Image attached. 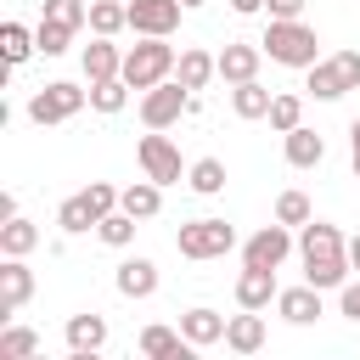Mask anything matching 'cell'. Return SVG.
Segmentation results:
<instances>
[{
  "instance_id": "cell-31",
  "label": "cell",
  "mask_w": 360,
  "mask_h": 360,
  "mask_svg": "<svg viewBox=\"0 0 360 360\" xmlns=\"http://www.w3.org/2000/svg\"><path fill=\"white\" fill-rule=\"evenodd\" d=\"M39 354V332L34 326H6L0 332V360H34Z\"/></svg>"
},
{
  "instance_id": "cell-35",
  "label": "cell",
  "mask_w": 360,
  "mask_h": 360,
  "mask_svg": "<svg viewBox=\"0 0 360 360\" xmlns=\"http://www.w3.org/2000/svg\"><path fill=\"white\" fill-rule=\"evenodd\" d=\"M298 124H304V101H298V96H276V101H270V129L287 135V129H298Z\"/></svg>"
},
{
  "instance_id": "cell-43",
  "label": "cell",
  "mask_w": 360,
  "mask_h": 360,
  "mask_svg": "<svg viewBox=\"0 0 360 360\" xmlns=\"http://www.w3.org/2000/svg\"><path fill=\"white\" fill-rule=\"evenodd\" d=\"M349 264H354V276H360V231L349 236Z\"/></svg>"
},
{
  "instance_id": "cell-44",
  "label": "cell",
  "mask_w": 360,
  "mask_h": 360,
  "mask_svg": "<svg viewBox=\"0 0 360 360\" xmlns=\"http://www.w3.org/2000/svg\"><path fill=\"white\" fill-rule=\"evenodd\" d=\"M197 6H208V0H186V11H197Z\"/></svg>"
},
{
  "instance_id": "cell-10",
  "label": "cell",
  "mask_w": 360,
  "mask_h": 360,
  "mask_svg": "<svg viewBox=\"0 0 360 360\" xmlns=\"http://www.w3.org/2000/svg\"><path fill=\"white\" fill-rule=\"evenodd\" d=\"M180 11H186V0H129V28L169 39L180 28Z\"/></svg>"
},
{
  "instance_id": "cell-20",
  "label": "cell",
  "mask_w": 360,
  "mask_h": 360,
  "mask_svg": "<svg viewBox=\"0 0 360 360\" xmlns=\"http://www.w3.org/2000/svg\"><path fill=\"white\" fill-rule=\"evenodd\" d=\"M225 321H231V315H219V309L197 304V309H186V315H180V332H186V343L208 349V343H225Z\"/></svg>"
},
{
  "instance_id": "cell-28",
  "label": "cell",
  "mask_w": 360,
  "mask_h": 360,
  "mask_svg": "<svg viewBox=\"0 0 360 360\" xmlns=\"http://www.w3.org/2000/svg\"><path fill=\"white\" fill-rule=\"evenodd\" d=\"M186 186H191L197 197H219V191H225V163H219V158H197V163L186 169Z\"/></svg>"
},
{
  "instance_id": "cell-2",
  "label": "cell",
  "mask_w": 360,
  "mask_h": 360,
  "mask_svg": "<svg viewBox=\"0 0 360 360\" xmlns=\"http://www.w3.org/2000/svg\"><path fill=\"white\" fill-rule=\"evenodd\" d=\"M264 56L270 62H281V68H315L321 62V39H315V28L304 22V17H270V28H264Z\"/></svg>"
},
{
  "instance_id": "cell-7",
  "label": "cell",
  "mask_w": 360,
  "mask_h": 360,
  "mask_svg": "<svg viewBox=\"0 0 360 360\" xmlns=\"http://www.w3.org/2000/svg\"><path fill=\"white\" fill-rule=\"evenodd\" d=\"M135 158H141V174H146V180H158V186H180V174H186L180 146H174L163 129H146V135L135 141Z\"/></svg>"
},
{
  "instance_id": "cell-3",
  "label": "cell",
  "mask_w": 360,
  "mask_h": 360,
  "mask_svg": "<svg viewBox=\"0 0 360 360\" xmlns=\"http://www.w3.org/2000/svg\"><path fill=\"white\" fill-rule=\"evenodd\" d=\"M118 197H124L118 186H107V180H90L84 191H73V197L56 208V225H62L68 236H84V231H96V225H101V219L118 208Z\"/></svg>"
},
{
  "instance_id": "cell-1",
  "label": "cell",
  "mask_w": 360,
  "mask_h": 360,
  "mask_svg": "<svg viewBox=\"0 0 360 360\" xmlns=\"http://www.w3.org/2000/svg\"><path fill=\"white\" fill-rule=\"evenodd\" d=\"M298 259H304V281L321 287V292H338V287L354 276V264H349V236H343L338 225H326V219L298 225Z\"/></svg>"
},
{
  "instance_id": "cell-32",
  "label": "cell",
  "mask_w": 360,
  "mask_h": 360,
  "mask_svg": "<svg viewBox=\"0 0 360 360\" xmlns=\"http://www.w3.org/2000/svg\"><path fill=\"white\" fill-rule=\"evenodd\" d=\"M73 34H79V28H68V22H56V17H39V28H34L39 56H62V51L73 45Z\"/></svg>"
},
{
  "instance_id": "cell-11",
  "label": "cell",
  "mask_w": 360,
  "mask_h": 360,
  "mask_svg": "<svg viewBox=\"0 0 360 360\" xmlns=\"http://www.w3.org/2000/svg\"><path fill=\"white\" fill-rule=\"evenodd\" d=\"M276 315H281L287 326H315V321L326 315V309H321V287H309V281H304V287H281V292H276Z\"/></svg>"
},
{
  "instance_id": "cell-33",
  "label": "cell",
  "mask_w": 360,
  "mask_h": 360,
  "mask_svg": "<svg viewBox=\"0 0 360 360\" xmlns=\"http://www.w3.org/2000/svg\"><path fill=\"white\" fill-rule=\"evenodd\" d=\"M0 45H6V62H11V68H22V62L39 51V39H34L22 22H6V28H0Z\"/></svg>"
},
{
  "instance_id": "cell-17",
  "label": "cell",
  "mask_w": 360,
  "mask_h": 360,
  "mask_svg": "<svg viewBox=\"0 0 360 360\" xmlns=\"http://www.w3.org/2000/svg\"><path fill=\"white\" fill-rule=\"evenodd\" d=\"M174 79L197 96V90H208V79H219V56H214V51H202V45H186V51H180V62H174Z\"/></svg>"
},
{
  "instance_id": "cell-42",
  "label": "cell",
  "mask_w": 360,
  "mask_h": 360,
  "mask_svg": "<svg viewBox=\"0 0 360 360\" xmlns=\"http://www.w3.org/2000/svg\"><path fill=\"white\" fill-rule=\"evenodd\" d=\"M6 219H17V197H11V191H0V225H6Z\"/></svg>"
},
{
  "instance_id": "cell-26",
  "label": "cell",
  "mask_w": 360,
  "mask_h": 360,
  "mask_svg": "<svg viewBox=\"0 0 360 360\" xmlns=\"http://www.w3.org/2000/svg\"><path fill=\"white\" fill-rule=\"evenodd\" d=\"M118 208H124V214H135V219H152V214L163 208V186H158V180H135V186H124Z\"/></svg>"
},
{
  "instance_id": "cell-19",
  "label": "cell",
  "mask_w": 360,
  "mask_h": 360,
  "mask_svg": "<svg viewBox=\"0 0 360 360\" xmlns=\"http://www.w3.org/2000/svg\"><path fill=\"white\" fill-rule=\"evenodd\" d=\"M197 343H186V332L180 326H163V321H152L146 332H141V354L146 360H186Z\"/></svg>"
},
{
  "instance_id": "cell-25",
  "label": "cell",
  "mask_w": 360,
  "mask_h": 360,
  "mask_svg": "<svg viewBox=\"0 0 360 360\" xmlns=\"http://www.w3.org/2000/svg\"><path fill=\"white\" fill-rule=\"evenodd\" d=\"M270 90L259 84V79H242V84H231V112L236 118H270Z\"/></svg>"
},
{
  "instance_id": "cell-12",
  "label": "cell",
  "mask_w": 360,
  "mask_h": 360,
  "mask_svg": "<svg viewBox=\"0 0 360 360\" xmlns=\"http://www.w3.org/2000/svg\"><path fill=\"white\" fill-rule=\"evenodd\" d=\"M276 292H281L276 270H264V264H242V276H236V304H242V309H270Z\"/></svg>"
},
{
  "instance_id": "cell-22",
  "label": "cell",
  "mask_w": 360,
  "mask_h": 360,
  "mask_svg": "<svg viewBox=\"0 0 360 360\" xmlns=\"http://www.w3.org/2000/svg\"><path fill=\"white\" fill-rule=\"evenodd\" d=\"M281 152H287L292 169H321V163H326V141H321L315 129H304V124L281 135Z\"/></svg>"
},
{
  "instance_id": "cell-24",
  "label": "cell",
  "mask_w": 360,
  "mask_h": 360,
  "mask_svg": "<svg viewBox=\"0 0 360 360\" xmlns=\"http://www.w3.org/2000/svg\"><path fill=\"white\" fill-rule=\"evenodd\" d=\"M304 73H309V84H304V90H309L315 101H338V96H349V84H343V68H338L332 56H321V62H315V68H304Z\"/></svg>"
},
{
  "instance_id": "cell-21",
  "label": "cell",
  "mask_w": 360,
  "mask_h": 360,
  "mask_svg": "<svg viewBox=\"0 0 360 360\" xmlns=\"http://www.w3.org/2000/svg\"><path fill=\"white\" fill-rule=\"evenodd\" d=\"M225 349H231V354H259V349H264V315H259V309L231 315V321H225Z\"/></svg>"
},
{
  "instance_id": "cell-39",
  "label": "cell",
  "mask_w": 360,
  "mask_h": 360,
  "mask_svg": "<svg viewBox=\"0 0 360 360\" xmlns=\"http://www.w3.org/2000/svg\"><path fill=\"white\" fill-rule=\"evenodd\" d=\"M304 6H309V0H264L270 17H304Z\"/></svg>"
},
{
  "instance_id": "cell-9",
  "label": "cell",
  "mask_w": 360,
  "mask_h": 360,
  "mask_svg": "<svg viewBox=\"0 0 360 360\" xmlns=\"http://www.w3.org/2000/svg\"><path fill=\"white\" fill-rule=\"evenodd\" d=\"M292 253V225H259L248 242H242V264H264V270H281V259Z\"/></svg>"
},
{
  "instance_id": "cell-5",
  "label": "cell",
  "mask_w": 360,
  "mask_h": 360,
  "mask_svg": "<svg viewBox=\"0 0 360 360\" xmlns=\"http://www.w3.org/2000/svg\"><path fill=\"white\" fill-rule=\"evenodd\" d=\"M84 101H90V90H79V84H68V79H51V84H39L34 96H28V118L45 129V124H68V118H79L84 112Z\"/></svg>"
},
{
  "instance_id": "cell-18",
  "label": "cell",
  "mask_w": 360,
  "mask_h": 360,
  "mask_svg": "<svg viewBox=\"0 0 360 360\" xmlns=\"http://www.w3.org/2000/svg\"><path fill=\"white\" fill-rule=\"evenodd\" d=\"M28 298H34V270L22 259H6L0 264V315H17Z\"/></svg>"
},
{
  "instance_id": "cell-6",
  "label": "cell",
  "mask_w": 360,
  "mask_h": 360,
  "mask_svg": "<svg viewBox=\"0 0 360 360\" xmlns=\"http://www.w3.org/2000/svg\"><path fill=\"white\" fill-rule=\"evenodd\" d=\"M174 248H180V259H225L236 248V231L225 219H186L174 231Z\"/></svg>"
},
{
  "instance_id": "cell-15",
  "label": "cell",
  "mask_w": 360,
  "mask_h": 360,
  "mask_svg": "<svg viewBox=\"0 0 360 360\" xmlns=\"http://www.w3.org/2000/svg\"><path fill=\"white\" fill-rule=\"evenodd\" d=\"M79 68H84V79H90V84H96V79H118V73H124V51L112 45V34H96V39L84 45Z\"/></svg>"
},
{
  "instance_id": "cell-14",
  "label": "cell",
  "mask_w": 360,
  "mask_h": 360,
  "mask_svg": "<svg viewBox=\"0 0 360 360\" xmlns=\"http://www.w3.org/2000/svg\"><path fill=\"white\" fill-rule=\"evenodd\" d=\"M112 287H118L124 298H152V292H158V264H152L146 253H129V259L112 270Z\"/></svg>"
},
{
  "instance_id": "cell-41",
  "label": "cell",
  "mask_w": 360,
  "mask_h": 360,
  "mask_svg": "<svg viewBox=\"0 0 360 360\" xmlns=\"http://www.w3.org/2000/svg\"><path fill=\"white\" fill-rule=\"evenodd\" d=\"M231 11H236V17H259V11H264V0H231Z\"/></svg>"
},
{
  "instance_id": "cell-27",
  "label": "cell",
  "mask_w": 360,
  "mask_h": 360,
  "mask_svg": "<svg viewBox=\"0 0 360 360\" xmlns=\"http://www.w3.org/2000/svg\"><path fill=\"white\" fill-rule=\"evenodd\" d=\"M90 107L107 112V118L124 112V107H129V79H124V73H118V79H96V84H90Z\"/></svg>"
},
{
  "instance_id": "cell-36",
  "label": "cell",
  "mask_w": 360,
  "mask_h": 360,
  "mask_svg": "<svg viewBox=\"0 0 360 360\" xmlns=\"http://www.w3.org/2000/svg\"><path fill=\"white\" fill-rule=\"evenodd\" d=\"M276 219H281V225H309L315 208H309L304 191H281V197H276Z\"/></svg>"
},
{
  "instance_id": "cell-38",
  "label": "cell",
  "mask_w": 360,
  "mask_h": 360,
  "mask_svg": "<svg viewBox=\"0 0 360 360\" xmlns=\"http://www.w3.org/2000/svg\"><path fill=\"white\" fill-rule=\"evenodd\" d=\"M332 62L343 68V84H349V90H360V51H332Z\"/></svg>"
},
{
  "instance_id": "cell-4",
  "label": "cell",
  "mask_w": 360,
  "mask_h": 360,
  "mask_svg": "<svg viewBox=\"0 0 360 360\" xmlns=\"http://www.w3.org/2000/svg\"><path fill=\"white\" fill-rule=\"evenodd\" d=\"M174 45L169 39H158V34H141V45H129L124 51V79H129V90H152V84H163V79H174Z\"/></svg>"
},
{
  "instance_id": "cell-13",
  "label": "cell",
  "mask_w": 360,
  "mask_h": 360,
  "mask_svg": "<svg viewBox=\"0 0 360 360\" xmlns=\"http://www.w3.org/2000/svg\"><path fill=\"white\" fill-rule=\"evenodd\" d=\"M96 349H107V315H96V309L68 315V354L73 360H90Z\"/></svg>"
},
{
  "instance_id": "cell-16",
  "label": "cell",
  "mask_w": 360,
  "mask_h": 360,
  "mask_svg": "<svg viewBox=\"0 0 360 360\" xmlns=\"http://www.w3.org/2000/svg\"><path fill=\"white\" fill-rule=\"evenodd\" d=\"M259 62H264V45H248V39H231L219 51V79L225 84H242V79H259Z\"/></svg>"
},
{
  "instance_id": "cell-34",
  "label": "cell",
  "mask_w": 360,
  "mask_h": 360,
  "mask_svg": "<svg viewBox=\"0 0 360 360\" xmlns=\"http://www.w3.org/2000/svg\"><path fill=\"white\" fill-rule=\"evenodd\" d=\"M39 17H56L68 28H90V0H45Z\"/></svg>"
},
{
  "instance_id": "cell-29",
  "label": "cell",
  "mask_w": 360,
  "mask_h": 360,
  "mask_svg": "<svg viewBox=\"0 0 360 360\" xmlns=\"http://www.w3.org/2000/svg\"><path fill=\"white\" fill-rule=\"evenodd\" d=\"M129 28V0H90V34H118Z\"/></svg>"
},
{
  "instance_id": "cell-40",
  "label": "cell",
  "mask_w": 360,
  "mask_h": 360,
  "mask_svg": "<svg viewBox=\"0 0 360 360\" xmlns=\"http://www.w3.org/2000/svg\"><path fill=\"white\" fill-rule=\"evenodd\" d=\"M349 158H354V180H360V118L349 124Z\"/></svg>"
},
{
  "instance_id": "cell-37",
  "label": "cell",
  "mask_w": 360,
  "mask_h": 360,
  "mask_svg": "<svg viewBox=\"0 0 360 360\" xmlns=\"http://www.w3.org/2000/svg\"><path fill=\"white\" fill-rule=\"evenodd\" d=\"M338 315H343V321H360V276H349V281L338 287Z\"/></svg>"
},
{
  "instance_id": "cell-8",
  "label": "cell",
  "mask_w": 360,
  "mask_h": 360,
  "mask_svg": "<svg viewBox=\"0 0 360 360\" xmlns=\"http://www.w3.org/2000/svg\"><path fill=\"white\" fill-rule=\"evenodd\" d=\"M186 107H191V90H186L180 79H163V84L141 90V124H146V129H169V124H180Z\"/></svg>"
},
{
  "instance_id": "cell-23",
  "label": "cell",
  "mask_w": 360,
  "mask_h": 360,
  "mask_svg": "<svg viewBox=\"0 0 360 360\" xmlns=\"http://www.w3.org/2000/svg\"><path fill=\"white\" fill-rule=\"evenodd\" d=\"M34 248H39V225H34V219L17 214V219L0 225V259H28Z\"/></svg>"
},
{
  "instance_id": "cell-30",
  "label": "cell",
  "mask_w": 360,
  "mask_h": 360,
  "mask_svg": "<svg viewBox=\"0 0 360 360\" xmlns=\"http://www.w3.org/2000/svg\"><path fill=\"white\" fill-rule=\"evenodd\" d=\"M135 231H141V219H135V214H124V208H112V214L96 225V236H101L107 248H129V242H135Z\"/></svg>"
}]
</instances>
